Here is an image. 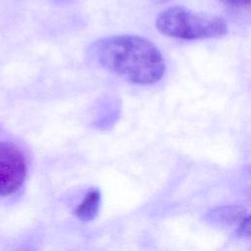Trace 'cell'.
Segmentation results:
<instances>
[{
    "label": "cell",
    "instance_id": "cell-7",
    "mask_svg": "<svg viewBox=\"0 0 251 251\" xmlns=\"http://www.w3.org/2000/svg\"><path fill=\"white\" fill-rule=\"evenodd\" d=\"M162 1H166V0H162Z\"/></svg>",
    "mask_w": 251,
    "mask_h": 251
},
{
    "label": "cell",
    "instance_id": "cell-6",
    "mask_svg": "<svg viewBox=\"0 0 251 251\" xmlns=\"http://www.w3.org/2000/svg\"><path fill=\"white\" fill-rule=\"evenodd\" d=\"M224 3L232 7H243L250 4L251 0H222Z\"/></svg>",
    "mask_w": 251,
    "mask_h": 251
},
{
    "label": "cell",
    "instance_id": "cell-1",
    "mask_svg": "<svg viewBox=\"0 0 251 251\" xmlns=\"http://www.w3.org/2000/svg\"><path fill=\"white\" fill-rule=\"evenodd\" d=\"M87 55L103 69L136 84L155 83L166 70L160 50L151 41L138 35L99 38L89 45Z\"/></svg>",
    "mask_w": 251,
    "mask_h": 251
},
{
    "label": "cell",
    "instance_id": "cell-3",
    "mask_svg": "<svg viewBox=\"0 0 251 251\" xmlns=\"http://www.w3.org/2000/svg\"><path fill=\"white\" fill-rule=\"evenodd\" d=\"M26 176V161L22 150L14 143L0 142V195L15 193Z\"/></svg>",
    "mask_w": 251,
    "mask_h": 251
},
{
    "label": "cell",
    "instance_id": "cell-4",
    "mask_svg": "<svg viewBox=\"0 0 251 251\" xmlns=\"http://www.w3.org/2000/svg\"><path fill=\"white\" fill-rule=\"evenodd\" d=\"M206 220L211 224L224 226H235L239 235L248 236L250 233V223L248 213L241 207L224 206L210 211L206 215Z\"/></svg>",
    "mask_w": 251,
    "mask_h": 251
},
{
    "label": "cell",
    "instance_id": "cell-2",
    "mask_svg": "<svg viewBox=\"0 0 251 251\" xmlns=\"http://www.w3.org/2000/svg\"><path fill=\"white\" fill-rule=\"evenodd\" d=\"M155 25L166 36L187 40L218 38L227 32V25L223 18L182 6H171L161 11Z\"/></svg>",
    "mask_w": 251,
    "mask_h": 251
},
{
    "label": "cell",
    "instance_id": "cell-5",
    "mask_svg": "<svg viewBox=\"0 0 251 251\" xmlns=\"http://www.w3.org/2000/svg\"><path fill=\"white\" fill-rule=\"evenodd\" d=\"M101 206V191L96 188H90L84 195L81 202L74 209V215L82 222L94 220Z\"/></svg>",
    "mask_w": 251,
    "mask_h": 251
}]
</instances>
